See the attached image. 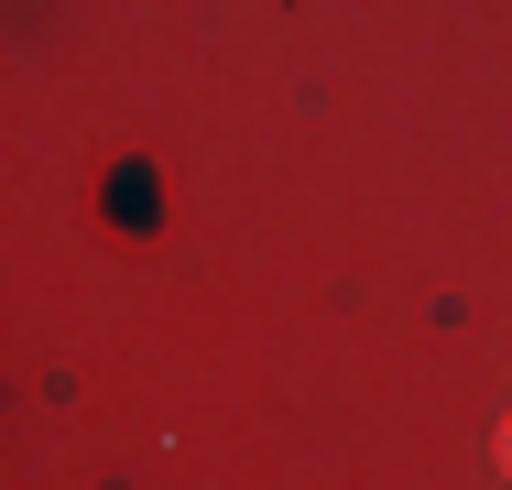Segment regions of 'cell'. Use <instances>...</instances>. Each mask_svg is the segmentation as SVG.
<instances>
[{"label":"cell","mask_w":512,"mask_h":490,"mask_svg":"<svg viewBox=\"0 0 512 490\" xmlns=\"http://www.w3.org/2000/svg\"><path fill=\"white\" fill-rule=\"evenodd\" d=\"M502 480H512V425H502Z\"/></svg>","instance_id":"cell-1"}]
</instances>
